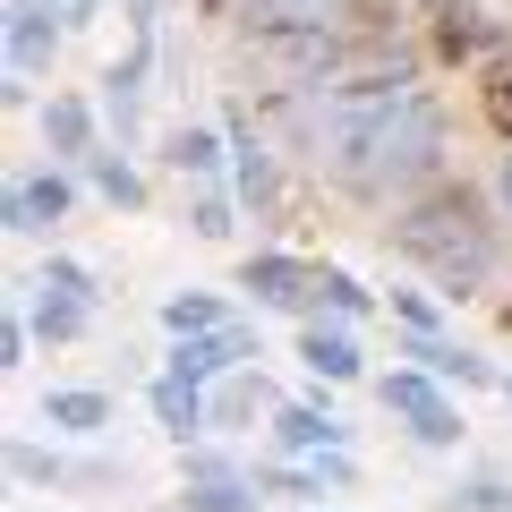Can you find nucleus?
Masks as SVG:
<instances>
[{
  "label": "nucleus",
  "instance_id": "412c9836",
  "mask_svg": "<svg viewBox=\"0 0 512 512\" xmlns=\"http://www.w3.org/2000/svg\"><path fill=\"white\" fill-rule=\"evenodd\" d=\"M461 512H512V487L504 478H470L461 487Z\"/></svg>",
  "mask_w": 512,
  "mask_h": 512
},
{
  "label": "nucleus",
  "instance_id": "a878e982",
  "mask_svg": "<svg viewBox=\"0 0 512 512\" xmlns=\"http://www.w3.org/2000/svg\"><path fill=\"white\" fill-rule=\"evenodd\" d=\"M188 478H239V461L231 453H197V461H188Z\"/></svg>",
  "mask_w": 512,
  "mask_h": 512
},
{
  "label": "nucleus",
  "instance_id": "bb28decb",
  "mask_svg": "<svg viewBox=\"0 0 512 512\" xmlns=\"http://www.w3.org/2000/svg\"><path fill=\"white\" fill-rule=\"evenodd\" d=\"M94 9H103V0H60V18H69V26H86Z\"/></svg>",
  "mask_w": 512,
  "mask_h": 512
},
{
  "label": "nucleus",
  "instance_id": "7ed1b4c3",
  "mask_svg": "<svg viewBox=\"0 0 512 512\" xmlns=\"http://www.w3.org/2000/svg\"><path fill=\"white\" fill-rule=\"evenodd\" d=\"M384 410H393V419H410V436H419V444H461V410L436 393V376H427V367L384 376Z\"/></svg>",
  "mask_w": 512,
  "mask_h": 512
},
{
  "label": "nucleus",
  "instance_id": "f8f14e48",
  "mask_svg": "<svg viewBox=\"0 0 512 512\" xmlns=\"http://www.w3.org/2000/svg\"><path fill=\"white\" fill-rule=\"evenodd\" d=\"M239 282H248V291L265 299V308H291V299H299V282H316V274L299 265V256H274V248H265V256H248V274H239Z\"/></svg>",
  "mask_w": 512,
  "mask_h": 512
},
{
  "label": "nucleus",
  "instance_id": "cd10ccee",
  "mask_svg": "<svg viewBox=\"0 0 512 512\" xmlns=\"http://www.w3.org/2000/svg\"><path fill=\"white\" fill-rule=\"evenodd\" d=\"M495 197H504V214H512V154H504V171H495Z\"/></svg>",
  "mask_w": 512,
  "mask_h": 512
},
{
  "label": "nucleus",
  "instance_id": "4468645a",
  "mask_svg": "<svg viewBox=\"0 0 512 512\" xmlns=\"http://www.w3.org/2000/svg\"><path fill=\"white\" fill-rule=\"evenodd\" d=\"M43 137H52V154H94V111L86 103H43Z\"/></svg>",
  "mask_w": 512,
  "mask_h": 512
},
{
  "label": "nucleus",
  "instance_id": "b1692460",
  "mask_svg": "<svg viewBox=\"0 0 512 512\" xmlns=\"http://www.w3.org/2000/svg\"><path fill=\"white\" fill-rule=\"evenodd\" d=\"M393 316H402L410 333H436V308H427V299H410V291H393Z\"/></svg>",
  "mask_w": 512,
  "mask_h": 512
},
{
  "label": "nucleus",
  "instance_id": "aec40b11",
  "mask_svg": "<svg viewBox=\"0 0 512 512\" xmlns=\"http://www.w3.org/2000/svg\"><path fill=\"white\" fill-rule=\"evenodd\" d=\"M9 470H18L26 487H43V478H52V487H60V478H69V470H60L52 453H35V444H18V453H9Z\"/></svg>",
  "mask_w": 512,
  "mask_h": 512
},
{
  "label": "nucleus",
  "instance_id": "f03ea898",
  "mask_svg": "<svg viewBox=\"0 0 512 512\" xmlns=\"http://www.w3.org/2000/svg\"><path fill=\"white\" fill-rule=\"evenodd\" d=\"M436 163H444V111H436V94L410 86L402 103H393V120H384L376 188H419V180H436ZM376 188H367V197H376Z\"/></svg>",
  "mask_w": 512,
  "mask_h": 512
},
{
  "label": "nucleus",
  "instance_id": "9d476101",
  "mask_svg": "<svg viewBox=\"0 0 512 512\" xmlns=\"http://www.w3.org/2000/svg\"><path fill=\"white\" fill-rule=\"evenodd\" d=\"M402 350H410V359H419L436 384H487V359H470V350H461V342H444V333H410Z\"/></svg>",
  "mask_w": 512,
  "mask_h": 512
},
{
  "label": "nucleus",
  "instance_id": "1a4fd4ad",
  "mask_svg": "<svg viewBox=\"0 0 512 512\" xmlns=\"http://www.w3.org/2000/svg\"><path fill=\"white\" fill-rule=\"evenodd\" d=\"M299 359H308V376H325V384L359 376V342H350V325H308V333H299Z\"/></svg>",
  "mask_w": 512,
  "mask_h": 512
},
{
  "label": "nucleus",
  "instance_id": "4be33fe9",
  "mask_svg": "<svg viewBox=\"0 0 512 512\" xmlns=\"http://www.w3.org/2000/svg\"><path fill=\"white\" fill-rule=\"evenodd\" d=\"M316 291H325V299H333L342 316H359V308H367V291H359L350 274H316Z\"/></svg>",
  "mask_w": 512,
  "mask_h": 512
},
{
  "label": "nucleus",
  "instance_id": "c85d7f7f",
  "mask_svg": "<svg viewBox=\"0 0 512 512\" xmlns=\"http://www.w3.org/2000/svg\"><path fill=\"white\" fill-rule=\"evenodd\" d=\"M504 393H512V376H504Z\"/></svg>",
  "mask_w": 512,
  "mask_h": 512
},
{
  "label": "nucleus",
  "instance_id": "f3484780",
  "mask_svg": "<svg viewBox=\"0 0 512 512\" xmlns=\"http://www.w3.org/2000/svg\"><path fill=\"white\" fill-rule=\"evenodd\" d=\"M180 504H188V512H248L256 495H248V478H188Z\"/></svg>",
  "mask_w": 512,
  "mask_h": 512
},
{
  "label": "nucleus",
  "instance_id": "5701e85b",
  "mask_svg": "<svg viewBox=\"0 0 512 512\" xmlns=\"http://www.w3.org/2000/svg\"><path fill=\"white\" fill-rule=\"evenodd\" d=\"M197 231H205V239H231V205H222L214 188H205V197H197Z\"/></svg>",
  "mask_w": 512,
  "mask_h": 512
},
{
  "label": "nucleus",
  "instance_id": "f257e3e1",
  "mask_svg": "<svg viewBox=\"0 0 512 512\" xmlns=\"http://www.w3.org/2000/svg\"><path fill=\"white\" fill-rule=\"evenodd\" d=\"M393 248H402L410 265H427V274L444 282V299H470L478 282H487V265H495V222L461 180H436L427 197L402 205Z\"/></svg>",
  "mask_w": 512,
  "mask_h": 512
},
{
  "label": "nucleus",
  "instance_id": "dca6fc26",
  "mask_svg": "<svg viewBox=\"0 0 512 512\" xmlns=\"http://www.w3.org/2000/svg\"><path fill=\"white\" fill-rule=\"evenodd\" d=\"M171 171H180V180H214L222 171V137L214 128H180V137H171Z\"/></svg>",
  "mask_w": 512,
  "mask_h": 512
},
{
  "label": "nucleus",
  "instance_id": "39448f33",
  "mask_svg": "<svg viewBox=\"0 0 512 512\" xmlns=\"http://www.w3.org/2000/svg\"><path fill=\"white\" fill-rule=\"evenodd\" d=\"M60 0H9V77H35V69H52V52H60Z\"/></svg>",
  "mask_w": 512,
  "mask_h": 512
},
{
  "label": "nucleus",
  "instance_id": "393cba45",
  "mask_svg": "<svg viewBox=\"0 0 512 512\" xmlns=\"http://www.w3.org/2000/svg\"><path fill=\"white\" fill-rule=\"evenodd\" d=\"M308 9H333V0H256V18H308Z\"/></svg>",
  "mask_w": 512,
  "mask_h": 512
},
{
  "label": "nucleus",
  "instance_id": "6e6552de",
  "mask_svg": "<svg viewBox=\"0 0 512 512\" xmlns=\"http://www.w3.org/2000/svg\"><path fill=\"white\" fill-rule=\"evenodd\" d=\"M274 436H282V453H342L350 427L333 419V410H316V402H291V410L274 419Z\"/></svg>",
  "mask_w": 512,
  "mask_h": 512
},
{
  "label": "nucleus",
  "instance_id": "a211bd4d",
  "mask_svg": "<svg viewBox=\"0 0 512 512\" xmlns=\"http://www.w3.org/2000/svg\"><path fill=\"white\" fill-rule=\"evenodd\" d=\"M163 325H171V333H214V325H231V316H222V299L180 291V299H163Z\"/></svg>",
  "mask_w": 512,
  "mask_h": 512
},
{
  "label": "nucleus",
  "instance_id": "6ab92c4d",
  "mask_svg": "<svg viewBox=\"0 0 512 512\" xmlns=\"http://www.w3.org/2000/svg\"><path fill=\"white\" fill-rule=\"evenodd\" d=\"M86 163H94V188H103L111 205H137V197H146V180L128 171V154H86Z\"/></svg>",
  "mask_w": 512,
  "mask_h": 512
},
{
  "label": "nucleus",
  "instance_id": "2eb2a0df",
  "mask_svg": "<svg viewBox=\"0 0 512 512\" xmlns=\"http://www.w3.org/2000/svg\"><path fill=\"white\" fill-rule=\"evenodd\" d=\"M43 427H69V436H103V427H111V402H103V393H52V402H43Z\"/></svg>",
  "mask_w": 512,
  "mask_h": 512
},
{
  "label": "nucleus",
  "instance_id": "ddd939ff",
  "mask_svg": "<svg viewBox=\"0 0 512 512\" xmlns=\"http://www.w3.org/2000/svg\"><path fill=\"white\" fill-rule=\"evenodd\" d=\"M231 154H239V197H248V205H256V214H265V205H274V197H282V180H274V154L256 146L248 128H239V137H231Z\"/></svg>",
  "mask_w": 512,
  "mask_h": 512
},
{
  "label": "nucleus",
  "instance_id": "423d86ee",
  "mask_svg": "<svg viewBox=\"0 0 512 512\" xmlns=\"http://www.w3.org/2000/svg\"><path fill=\"white\" fill-rule=\"evenodd\" d=\"M256 350V333L248 325H214V333H180V350H171V376L180 384H214V376H231L239 359Z\"/></svg>",
  "mask_w": 512,
  "mask_h": 512
},
{
  "label": "nucleus",
  "instance_id": "0eeeda50",
  "mask_svg": "<svg viewBox=\"0 0 512 512\" xmlns=\"http://www.w3.org/2000/svg\"><path fill=\"white\" fill-rule=\"evenodd\" d=\"M60 214H69V180H60V171H43V180H18V188H9V231H18V239H43Z\"/></svg>",
  "mask_w": 512,
  "mask_h": 512
},
{
  "label": "nucleus",
  "instance_id": "20e7f679",
  "mask_svg": "<svg viewBox=\"0 0 512 512\" xmlns=\"http://www.w3.org/2000/svg\"><path fill=\"white\" fill-rule=\"evenodd\" d=\"M86 299H94L86 265L52 256V265H43V308H35V333H43V342H77V333H86Z\"/></svg>",
  "mask_w": 512,
  "mask_h": 512
},
{
  "label": "nucleus",
  "instance_id": "9b49d317",
  "mask_svg": "<svg viewBox=\"0 0 512 512\" xmlns=\"http://www.w3.org/2000/svg\"><path fill=\"white\" fill-rule=\"evenodd\" d=\"M154 419H163L171 444H197L205 436V393H197V384H180V376H163V384H154Z\"/></svg>",
  "mask_w": 512,
  "mask_h": 512
}]
</instances>
